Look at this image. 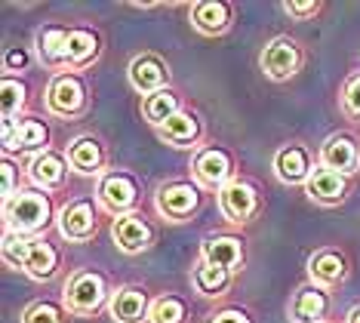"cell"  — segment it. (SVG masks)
<instances>
[{
	"label": "cell",
	"mask_w": 360,
	"mask_h": 323,
	"mask_svg": "<svg viewBox=\"0 0 360 323\" xmlns=\"http://www.w3.org/2000/svg\"><path fill=\"white\" fill-rule=\"evenodd\" d=\"M210 323H252L243 311H234V308H228V311H219L216 317H210Z\"/></svg>",
	"instance_id": "cell-37"
},
{
	"label": "cell",
	"mask_w": 360,
	"mask_h": 323,
	"mask_svg": "<svg viewBox=\"0 0 360 323\" xmlns=\"http://www.w3.org/2000/svg\"><path fill=\"white\" fill-rule=\"evenodd\" d=\"M59 231L62 237L75 240V243H84L96 234V213H93V203L86 201H75L68 203L65 210L59 213Z\"/></svg>",
	"instance_id": "cell-13"
},
{
	"label": "cell",
	"mask_w": 360,
	"mask_h": 323,
	"mask_svg": "<svg viewBox=\"0 0 360 323\" xmlns=\"http://www.w3.org/2000/svg\"><path fill=\"white\" fill-rule=\"evenodd\" d=\"M31 250H34V240H31V237L13 234V231H4V259H6V265L25 268Z\"/></svg>",
	"instance_id": "cell-30"
},
{
	"label": "cell",
	"mask_w": 360,
	"mask_h": 323,
	"mask_svg": "<svg viewBox=\"0 0 360 323\" xmlns=\"http://www.w3.org/2000/svg\"><path fill=\"white\" fill-rule=\"evenodd\" d=\"M305 191L311 201L323 203V206H333V203H342L345 201V191H348V182L342 172H333L326 167H314L311 176L305 182Z\"/></svg>",
	"instance_id": "cell-11"
},
{
	"label": "cell",
	"mask_w": 360,
	"mask_h": 323,
	"mask_svg": "<svg viewBox=\"0 0 360 323\" xmlns=\"http://www.w3.org/2000/svg\"><path fill=\"white\" fill-rule=\"evenodd\" d=\"M25 65H28V53H25V49H10V53H6V62H4L6 77H10V71L25 68Z\"/></svg>",
	"instance_id": "cell-36"
},
{
	"label": "cell",
	"mask_w": 360,
	"mask_h": 323,
	"mask_svg": "<svg viewBox=\"0 0 360 323\" xmlns=\"http://www.w3.org/2000/svg\"><path fill=\"white\" fill-rule=\"evenodd\" d=\"M108 311H111V317L117 323H145L148 320V314H151L145 293L142 289H136V286H120L117 293L111 296Z\"/></svg>",
	"instance_id": "cell-14"
},
{
	"label": "cell",
	"mask_w": 360,
	"mask_h": 323,
	"mask_svg": "<svg viewBox=\"0 0 360 323\" xmlns=\"http://www.w3.org/2000/svg\"><path fill=\"white\" fill-rule=\"evenodd\" d=\"M65 160L59 154H53V151H40L34 160H31V167H28V176L31 182H34L37 188H44V191H53V188H59L62 182H65Z\"/></svg>",
	"instance_id": "cell-20"
},
{
	"label": "cell",
	"mask_w": 360,
	"mask_h": 323,
	"mask_svg": "<svg viewBox=\"0 0 360 323\" xmlns=\"http://www.w3.org/2000/svg\"><path fill=\"white\" fill-rule=\"evenodd\" d=\"M203 262L225 271H237L243 262V243L237 237H207L203 240Z\"/></svg>",
	"instance_id": "cell-16"
},
{
	"label": "cell",
	"mask_w": 360,
	"mask_h": 323,
	"mask_svg": "<svg viewBox=\"0 0 360 323\" xmlns=\"http://www.w3.org/2000/svg\"><path fill=\"white\" fill-rule=\"evenodd\" d=\"M46 145V127L40 120H19V127L13 132V142L4 148L10 151H28V148H44Z\"/></svg>",
	"instance_id": "cell-28"
},
{
	"label": "cell",
	"mask_w": 360,
	"mask_h": 323,
	"mask_svg": "<svg viewBox=\"0 0 360 323\" xmlns=\"http://www.w3.org/2000/svg\"><path fill=\"white\" fill-rule=\"evenodd\" d=\"M68 163H71V170L84 172V176H89V172H99V170H102V163H105L102 145L96 142L93 136H80V139H75V142L68 145Z\"/></svg>",
	"instance_id": "cell-21"
},
{
	"label": "cell",
	"mask_w": 360,
	"mask_h": 323,
	"mask_svg": "<svg viewBox=\"0 0 360 323\" xmlns=\"http://www.w3.org/2000/svg\"><path fill=\"white\" fill-rule=\"evenodd\" d=\"M15 194H19V188H15V167L10 160H4V203L13 201Z\"/></svg>",
	"instance_id": "cell-35"
},
{
	"label": "cell",
	"mask_w": 360,
	"mask_h": 323,
	"mask_svg": "<svg viewBox=\"0 0 360 323\" xmlns=\"http://www.w3.org/2000/svg\"><path fill=\"white\" fill-rule=\"evenodd\" d=\"M50 201L37 191H19L13 201L4 203V225L13 234H34L50 222Z\"/></svg>",
	"instance_id": "cell-1"
},
{
	"label": "cell",
	"mask_w": 360,
	"mask_h": 323,
	"mask_svg": "<svg viewBox=\"0 0 360 323\" xmlns=\"http://www.w3.org/2000/svg\"><path fill=\"white\" fill-rule=\"evenodd\" d=\"M111 234H114L117 250H124L127 255H136V253H142V250L151 246V228L145 225V219L136 215V213L117 215L114 225H111Z\"/></svg>",
	"instance_id": "cell-9"
},
{
	"label": "cell",
	"mask_w": 360,
	"mask_h": 323,
	"mask_svg": "<svg viewBox=\"0 0 360 323\" xmlns=\"http://www.w3.org/2000/svg\"><path fill=\"white\" fill-rule=\"evenodd\" d=\"M342 105L351 118H360V74H354L342 89Z\"/></svg>",
	"instance_id": "cell-33"
},
{
	"label": "cell",
	"mask_w": 360,
	"mask_h": 323,
	"mask_svg": "<svg viewBox=\"0 0 360 323\" xmlns=\"http://www.w3.org/2000/svg\"><path fill=\"white\" fill-rule=\"evenodd\" d=\"M194 179L200 182L203 188H222L231 182V157H228L222 148H207L194 157Z\"/></svg>",
	"instance_id": "cell-7"
},
{
	"label": "cell",
	"mask_w": 360,
	"mask_h": 323,
	"mask_svg": "<svg viewBox=\"0 0 360 323\" xmlns=\"http://www.w3.org/2000/svg\"><path fill=\"white\" fill-rule=\"evenodd\" d=\"M274 172H277V179H281V182H286V185H299V182H308L311 163H308L305 148H299V145L281 148V151H277V157H274Z\"/></svg>",
	"instance_id": "cell-18"
},
{
	"label": "cell",
	"mask_w": 360,
	"mask_h": 323,
	"mask_svg": "<svg viewBox=\"0 0 360 323\" xmlns=\"http://www.w3.org/2000/svg\"><path fill=\"white\" fill-rule=\"evenodd\" d=\"M198 203H200L198 188L188 185V182L167 185V188H160V194H158V210L173 222H182L185 215H191L194 210H198Z\"/></svg>",
	"instance_id": "cell-10"
},
{
	"label": "cell",
	"mask_w": 360,
	"mask_h": 323,
	"mask_svg": "<svg viewBox=\"0 0 360 323\" xmlns=\"http://www.w3.org/2000/svg\"><path fill=\"white\" fill-rule=\"evenodd\" d=\"M22 323H65L62 311L50 302H34L28 305L25 314H22Z\"/></svg>",
	"instance_id": "cell-32"
},
{
	"label": "cell",
	"mask_w": 360,
	"mask_h": 323,
	"mask_svg": "<svg viewBox=\"0 0 360 323\" xmlns=\"http://www.w3.org/2000/svg\"><path fill=\"white\" fill-rule=\"evenodd\" d=\"M37 53H40V59H44V65H50V68L68 65V31L44 28L37 34Z\"/></svg>",
	"instance_id": "cell-23"
},
{
	"label": "cell",
	"mask_w": 360,
	"mask_h": 323,
	"mask_svg": "<svg viewBox=\"0 0 360 323\" xmlns=\"http://www.w3.org/2000/svg\"><path fill=\"white\" fill-rule=\"evenodd\" d=\"M86 105V89L77 74H59L46 89V108L56 118H77Z\"/></svg>",
	"instance_id": "cell-3"
},
{
	"label": "cell",
	"mask_w": 360,
	"mask_h": 323,
	"mask_svg": "<svg viewBox=\"0 0 360 323\" xmlns=\"http://www.w3.org/2000/svg\"><path fill=\"white\" fill-rule=\"evenodd\" d=\"M191 25L207 37L225 34L228 25H231V6L222 0H200L191 6Z\"/></svg>",
	"instance_id": "cell-15"
},
{
	"label": "cell",
	"mask_w": 360,
	"mask_h": 323,
	"mask_svg": "<svg viewBox=\"0 0 360 323\" xmlns=\"http://www.w3.org/2000/svg\"><path fill=\"white\" fill-rule=\"evenodd\" d=\"M345 259H342L339 253H333V250H321V253H314L308 259V274L311 280H314V286H335L342 277H345Z\"/></svg>",
	"instance_id": "cell-19"
},
{
	"label": "cell",
	"mask_w": 360,
	"mask_h": 323,
	"mask_svg": "<svg viewBox=\"0 0 360 323\" xmlns=\"http://www.w3.org/2000/svg\"><path fill=\"white\" fill-rule=\"evenodd\" d=\"M105 299H108V286H105V277L96 271H80L65 286V308L71 314H80V317L96 314Z\"/></svg>",
	"instance_id": "cell-2"
},
{
	"label": "cell",
	"mask_w": 360,
	"mask_h": 323,
	"mask_svg": "<svg viewBox=\"0 0 360 323\" xmlns=\"http://www.w3.org/2000/svg\"><path fill=\"white\" fill-rule=\"evenodd\" d=\"M219 210H222L225 219L231 222H250L252 215L259 213V197H256V188L247 185V182L234 179L219 191Z\"/></svg>",
	"instance_id": "cell-5"
},
{
	"label": "cell",
	"mask_w": 360,
	"mask_h": 323,
	"mask_svg": "<svg viewBox=\"0 0 360 323\" xmlns=\"http://www.w3.org/2000/svg\"><path fill=\"white\" fill-rule=\"evenodd\" d=\"M259 65L271 80H290L292 74L299 71V65H302V53H299L296 40H290V37L271 40V44L262 49Z\"/></svg>",
	"instance_id": "cell-4"
},
{
	"label": "cell",
	"mask_w": 360,
	"mask_h": 323,
	"mask_svg": "<svg viewBox=\"0 0 360 323\" xmlns=\"http://www.w3.org/2000/svg\"><path fill=\"white\" fill-rule=\"evenodd\" d=\"M142 114H145V120L151 123V127H163L173 114H179V96L173 93V89H160V93H154V96H145V102H142Z\"/></svg>",
	"instance_id": "cell-24"
},
{
	"label": "cell",
	"mask_w": 360,
	"mask_h": 323,
	"mask_svg": "<svg viewBox=\"0 0 360 323\" xmlns=\"http://www.w3.org/2000/svg\"><path fill=\"white\" fill-rule=\"evenodd\" d=\"M330 302H326V293L321 286H302L296 296H292L290 305V317L296 323H321Z\"/></svg>",
	"instance_id": "cell-17"
},
{
	"label": "cell",
	"mask_w": 360,
	"mask_h": 323,
	"mask_svg": "<svg viewBox=\"0 0 360 323\" xmlns=\"http://www.w3.org/2000/svg\"><path fill=\"white\" fill-rule=\"evenodd\" d=\"M136 182L127 176V172H111V176L102 179L99 185V203L108 210L111 215H127L136 206Z\"/></svg>",
	"instance_id": "cell-6"
},
{
	"label": "cell",
	"mask_w": 360,
	"mask_h": 323,
	"mask_svg": "<svg viewBox=\"0 0 360 323\" xmlns=\"http://www.w3.org/2000/svg\"><path fill=\"white\" fill-rule=\"evenodd\" d=\"M56 265H59V253H56L50 243H44V240H34V250H31L22 271L34 280H50L56 274Z\"/></svg>",
	"instance_id": "cell-26"
},
{
	"label": "cell",
	"mask_w": 360,
	"mask_h": 323,
	"mask_svg": "<svg viewBox=\"0 0 360 323\" xmlns=\"http://www.w3.org/2000/svg\"><path fill=\"white\" fill-rule=\"evenodd\" d=\"M158 136L163 139V142L176 145V148H188V145L194 142V139L200 136L198 118H194V114H188V111H179V114H173V118H169V120L158 129Z\"/></svg>",
	"instance_id": "cell-22"
},
{
	"label": "cell",
	"mask_w": 360,
	"mask_h": 323,
	"mask_svg": "<svg viewBox=\"0 0 360 323\" xmlns=\"http://www.w3.org/2000/svg\"><path fill=\"white\" fill-rule=\"evenodd\" d=\"M25 96H28L25 84H19V80H13V77H4V105H0L4 123H15V114L25 108Z\"/></svg>",
	"instance_id": "cell-31"
},
{
	"label": "cell",
	"mask_w": 360,
	"mask_h": 323,
	"mask_svg": "<svg viewBox=\"0 0 360 323\" xmlns=\"http://www.w3.org/2000/svg\"><path fill=\"white\" fill-rule=\"evenodd\" d=\"M283 13L296 15V19H308V15H317V13H321V4H314V0H308V4L290 0V4H283Z\"/></svg>",
	"instance_id": "cell-34"
},
{
	"label": "cell",
	"mask_w": 360,
	"mask_h": 323,
	"mask_svg": "<svg viewBox=\"0 0 360 323\" xmlns=\"http://www.w3.org/2000/svg\"><path fill=\"white\" fill-rule=\"evenodd\" d=\"M348 323H360V308H354L348 314Z\"/></svg>",
	"instance_id": "cell-38"
},
{
	"label": "cell",
	"mask_w": 360,
	"mask_h": 323,
	"mask_svg": "<svg viewBox=\"0 0 360 323\" xmlns=\"http://www.w3.org/2000/svg\"><path fill=\"white\" fill-rule=\"evenodd\" d=\"M99 56V37L93 31H68V68H86Z\"/></svg>",
	"instance_id": "cell-25"
},
{
	"label": "cell",
	"mask_w": 360,
	"mask_h": 323,
	"mask_svg": "<svg viewBox=\"0 0 360 323\" xmlns=\"http://www.w3.org/2000/svg\"><path fill=\"white\" fill-rule=\"evenodd\" d=\"M357 163H360V151H357L354 139L345 136V132L342 136H330L321 145V167L348 176V172L357 170Z\"/></svg>",
	"instance_id": "cell-12"
},
{
	"label": "cell",
	"mask_w": 360,
	"mask_h": 323,
	"mask_svg": "<svg viewBox=\"0 0 360 323\" xmlns=\"http://www.w3.org/2000/svg\"><path fill=\"white\" fill-rule=\"evenodd\" d=\"M129 84L142 96H154V93H160V89H167L169 71L158 56H136V59L129 62Z\"/></svg>",
	"instance_id": "cell-8"
},
{
	"label": "cell",
	"mask_w": 360,
	"mask_h": 323,
	"mask_svg": "<svg viewBox=\"0 0 360 323\" xmlns=\"http://www.w3.org/2000/svg\"><path fill=\"white\" fill-rule=\"evenodd\" d=\"M228 284H231V271L216 268V265H207V262H200L194 268V286H198L200 296H222Z\"/></svg>",
	"instance_id": "cell-27"
},
{
	"label": "cell",
	"mask_w": 360,
	"mask_h": 323,
	"mask_svg": "<svg viewBox=\"0 0 360 323\" xmlns=\"http://www.w3.org/2000/svg\"><path fill=\"white\" fill-rule=\"evenodd\" d=\"M151 323H185L188 320V308L182 299H176V296H163L151 305V314H148Z\"/></svg>",
	"instance_id": "cell-29"
}]
</instances>
